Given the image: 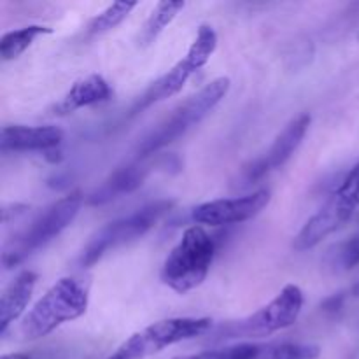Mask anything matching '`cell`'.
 I'll return each mask as SVG.
<instances>
[{
	"mask_svg": "<svg viewBox=\"0 0 359 359\" xmlns=\"http://www.w3.org/2000/svg\"><path fill=\"white\" fill-rule=\"evenodd\" d=\"M217 48V34L209 25H202L196 32V37L193 44L189 46L188 53L182 60H179L167 74L154 81L149 88L139 97L135 105L132 107V116L146 111L151 105L158 104L161 100L174 97L184 88L189 77L195 72H198L203 65L210 60Z\"/></svg>",
	"mask_w": 359,
	"mask_h": 359,
	"instance_id": "8",
	"label": "cell"
},
{
	"mask_svg": "<svg viewBox=\"0 0 359 359\" xmlns=\"http://www.w3.org/2000/svg\"><path fill=\"white\" fill-rule=\"evenodd\" d=\"M63 132L58 126H25L9 125L2 128L0 146L4 153H27V151H44L51 153L62 144Z\"/></svg>",
	"mask_w": 359,
	"mask_h": 359,
	"instance_id": "13",
	"label": "cell"
},
{
	"mask_svg": "<svg viewBox=\"0 0 359 359\" xmlns=\"http://www.w3.org/2000/svg\"><path fill=\"white\" fill-rule=\"evenodd\" d=\"M51 28L42 27V25H30V27H23L20 30L7 32L0 41V56L4 62H11V60L18 58L21 53L27 51L39 35L51 34Z\"/></svg>",
	"mask_w": 359,
	"mask_h": 359,
	"instance_id": "18",
	"label": "cell"
},
{
	"mask_svg": "<svg viewBox=\"0 0 359 359\" xmlns=\"http://www.w3.org/2000/svg\"><path fill=\"white\" fill-rule=\"evenodd\" d=\"M216 244L202 226H189L161 266V283L179 294L196 290L207 279Z\"/></svg>",
	"mask_w": 359,
	"mask_h": 359,
	"instance_id": "2",
	"label": "cell"
},
{
	"mask_svg": "<svg viewBox=\"0 0 359 359\" xmlns=\"http://www.w3.org/2000/svg\"><path fill=\"white\" fill-rule=\"evenodd\" d=\"M137 7V2H116L111 4L104 13H100L98 16H95L93 20L88 25V34L90 35H98L109 32L111 28L118 27L130 13Z\"/></svg>",
	"mask_w": 359,
	"mask_h": 359,
	"instance_id": "19",
	"label": "cell"
},
{
	"mask_svg": "<svg viewBox=\"0 0 359 359\" xmlns=\"http://www.w3.org/2000/svg\"><path fill=\"white\" fill-rule=\"evenodd\" d=\"M81 205H83V193L76 189V191L60 198L58 202L51 203L44 212L39 214L32 221L30 226L21 231L6 249V252H4L6 269L16 266L32 252L39 251L51 241H55L63 230H67L74 223V219L79 214Z\"/></svg>",
	"mask_w": 359,
	"mask_h": 359,
	"instance_id": "6",
	"label": "cell"
},
{
	"mask_svg": "<svg viewBox=\"0 0 359 359\" xmlns=\"http://www.w3.org/2000/svg\"><path fill=\"white\" fill-rule=\"evenodd\" d=\"M184 2H160L156 4V7L153 9V13L149 14V18L144 23L142 30H140L139 42L140 46H149L160 37L161 32L175 20L179 13L184 9Z\"/></svg>",
	"mask_w": 359,
	"mask_h": 359,
	"instance_id": "17",
	"label": "cell"
},
{
	"mask_svg": "<svg viewBox=\"0 0 359 359\" xmlns=\"http://www.w3.org/2000/svg\"><path fill=\"white\" fill-rule=\"evenodd\" d=\"M359 209V163L351 168L342 184L332 193L325 205L304 224L294 237L293 248L307 251L321 244L326 237L342 230Z\"/></svg>",
	"mask_w": 359,
	"mask_h": 359,
	"instance_id": "7",
	"label": "cell"
},
{
	"mask_svg": "<svg viewBox=\"0 0 359 359\" xmlns=\"http://www.w3.org/2000/svg\"><path fill=\"white\" fill-rule=\"evenodd\" d=\"M304 291L294 284H287L280 293L255 314L238 321H228L212 333L214 342L241 339H262L286 330L297 323L304 309Z\"/></svg>",
	"mask_w": 359,
	"mask_h": 359,
	"instance_id": "4",
	"label": "cell"
},
{
	"mask_svg": "<svg viewBox=\"0 0 359 359\" xmlns=\"http://www.w3.org/2000/svg\"><path fill=\"white\" fill-rule=\"evenodd\" d=\"M212 326L209 318H170L133 333L107 359H146L182 340L205 335Z\"/></svg>",
	"mask_w": 359,
	"mask_h": 359,
	"instance_id": "9",
	"label": "cell"
},
{
	"mask_svg": "<svg viewBox=\"0 0 359 359\" xmlns=\"http://www.w3.org/2000/svg\"><path fill=\"white\" fill-rule=\"evenodd\" d=\"M112 90L109 86L107 81L98 74L88 76L84 79H79L69 91L65 97L53 107V112L56 116H67L72 112L79 111L83 107H90V105L104 104V102L111 100Z\"/></svg>",
	"mask_w": 359,
	"mask_h": 359,
	"instance_id": "15",
	"label": "cell"
},
{
	"mask_svg": "<svg viewBox=\"0 0 359 359\" xmlns=\"http://www.w3.org/2000/svg\"><path fill=\"white\" fill-rule=\"evenodd\" d=\"M151 167L153 165L144 160L133 161V163L125 165V167H119L118 170H114L105 179L100 188L91 193L88 202L91 205H104V203L112 202L118 196L133 193L144 184L146 177L149 175Z\"/></svg>",
	"mask_w": 359,
	"mask_h": 359,
	"instance_id": "14",
	"label": "cell"
},
{
	"mask_svg": "<svg viewBox=\"0 0 359 359\" xmlns=\"http://www.w3.org/2000/svg\"><path fill=\"white\" fill-rule=\"evenodd\" d=\"M358 39H359V35H358Z\"/></svg>",
	"mask_w": 359,
	"mask_h": 359,
	"instance_id": "22",
	"label": "cell"
},
{
	"mask_svg": "<svg viewBox=\"0 0 359 359\" xmlns=\"http://www.w3.org/2000/svg\"><path fill=\"white\" fill-rule=\"evenodd\" d=\"M88 309V291L76 279L63 277L53 284L32 307L21 323V335L37 340L55 332L63 323L84 316Z\"/></svg>",
	"mask_w": 359,
	"mask_h": 359,
	"instance_id": "3",
	"label": "cell"
},
{
	"mask_svg": "<svg viewBox=\"0 0 359 359\" xmlns=\"http://www.w3.org/2000/svg\"><path fill=\"white\" fill-rule=\"evenodd\" d=\"M228 91H230V79L217 77L205 84L202 90L196 91L195 95L186 98L172 111L170 116L158 123L147 135L139 140L135 151L140 160H146L156 151L170 146L172 142L186 135L189 130L195 128L202 119H205L217 107V104L226 97Z\"/></svg>",
	"mask_w": 359,
	"mask_h": 359,
	"instance_id": "1",
	"label": "cell"
},
{
	"mask_svg": "<svg viewBox=\"0 0 359 359\" xmlns=\"http://www.w3.org/2000/svg\"><path fill=\"white\" fill-rule=\"evenodd\" d=\"M269 189L249 193L235 198H219L212 202L200 203L193 209V221L209 226H224V224H237L252 219L258 216L270 203Z\"/></svg>",
	"mask_w": 359,
	"mask_h": 359,
	"instance_id": "11",
	"label": "cell"
},
{
	"mask_svg": "<svg viewBox=\"0 0 359 359\" xmlns=\"http://www.w3.org/2000/svg\"><path fill=\"white\" fill-rule=\"evenodd\" d=\"M321 349L312 344L273 342V344H237L223 349L203 351L175 359H318Z\"/></svg>",
	"mask_w": 359,
	"mask_h": 359,
	"instance_id": "12",
	"label": "cell"
},
{
	"mask_svg": "<svg viewBox=\"0 0 359 359\" xmlns=\"http://www.w3.org/2000/svg\"><path fill=\"white\" fill-rule=\"evenodd\" d=\"M35 284H37V273L25 270L6 287L0 298V335H4L7 328L23 314L35 290Z\"/></svg>",
	"mask_w": 359,
	"mask_h": 359,
	"instance_id": "16",
	"label": "cell"
},
{
	"mask_svg": "<svg viewBox=\"0 0 359 359\" xmlns=\"http://www.w3.org/2000/svg\"><path fill=\"white\" fill-rule=\"evenodd\" d=\"M0 359H44L42 354L34 353H14V354H4Z\"/></svg>",
	"mask_w": 359,
	"mask_h": 359,
	"instance_id": "21",
	"label": "cell"
},
{
	"mask_svg": "<svg viewBox=\"0 0 359 359\" xmlns=\"http://www.w3.org/2000/svg\"><path fill=\"white\" fill-rule=\"evenodd\" d=\"M309 126H311V114H300L291 119L283 132L277 135L270 149L263 156L256 158L255 161L245 165L241 172V181L244 184H255L262 181L270 172L283 167L287 160L294 154V151L300 147L302 140L307 135Z\"/></svg>",
	"mask_w": 359,
	"mask_h": 359,
	"instance_id": "10",
	"label": "cell"
},
{
	"mask_svg": "<svg viewBox=\"0 0 359 359\" xmlns=\"http://www.w3.org/2000/svg\"><path fill=\"white\" fill-rule=\"evenodd\" d=\"M172 207H174L172 200H156V202L140 207L128 216L119 217V219L102 226L81 252V266L90 269L111 249L121 248V245L144 237L147 231L156 226V223H160L170 212Z\"/></svg>",
	"mask_w": 359,
	"mask_h": 359,
	"instance_id": "5",
	"label": "cell"
},
{
	"mask_svg": "<svg viewBox=\"0 0 359 359\" xmlns=\"http://www.w3.org/2000/svg\"><path fill=\"white\" fill-rule=\"evenodd\" d=\"M330 265L337 270H351L359 265V237L342 242L330 255Z\"/></svg>",
	"mask_w": 359,
	"mask_h": 359,
	"instance_id": "20",
	"label": "cell"
}]
</instances>
